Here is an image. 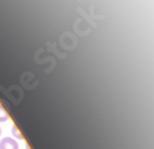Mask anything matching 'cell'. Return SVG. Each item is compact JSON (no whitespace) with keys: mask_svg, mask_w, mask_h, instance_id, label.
Wrapping results in <instances>:
<instances>
[{"mask_svg":"<svg viewBox=\"0 0 154 149\" xmlns=\"http://www.w3.org/2000/svg\"><path fill=\"white\" fill-rule=\"evenodd\" d=\"M12 133H14V137L15 138H17V139H22V134L19 132V129H17V127H12Z\"/></svg>","mask_w":154,"mask_h":149,"instance_id":"cell-3","label":"cell"},{"mask_svg":"<svg viewBox=\"0 0 154 149\" xmlns=\"http://www.w3.org/2000/svg\"><path fill=\"white\" fill-rule=\"evenodd\" d=\"M0 135H2V128H0Z\"/></svg>","mask_w":154,"mask_h":149,"instance_id":"cell-4","label":"cell"},{"mask_svg":"<svg viewBox=\"0 0 154 149\" xmlns=\"http://www.w3.org/2000/svg\"><path fill=\"white\" fill-rule=\"evenodd\" d=\"M0 149H19V144L14 138L5 137L0 142Z\"/></svg>","mask_w":154,"mask_h":149,"instance_id":"cell-1","label":"cell"},{"mask_svg":"<svg viewBox=\"0 0 154 149\" xmlns=\"http://www.w3.org/2000/svg\"><path fill=\"white\" fill-rule=\"evenodd\" d=\"M9 120V115H8V112L5 111V108L0 105V122H5V121H8Z\"/></svg>","mask_w":154,"mask_h":149,"instance_id":"cell-2","label":"cell"}]
</instances>
